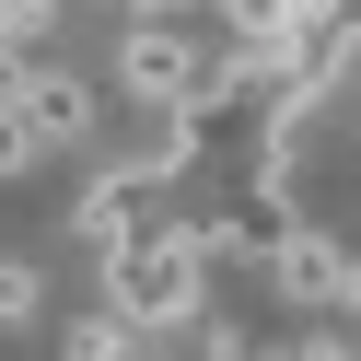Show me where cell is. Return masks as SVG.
<instances>
[{
  "label": "cell",
  "mask_w": 361,
  "mask_h": 361,
  "mask_svg": "<svg viewBox=\"0 0 361 361\" xmlns=\"http://www.w3.org/2000/svg\"><path fill=\"white\" fill-rule=\"evenodd\" d=\"M303 0H221V35H257V47H291Z\"/></svg>",
  "instance_id": "3"
},
{
  "label": "cell",
  "mask_w": 361,
  "mask_h": 361,
  "mask_svg": "<svg viewBox=\"0 0 361 361\" xmlns=\"http://www.w3.org/2000/svg\"><path fill=\"white\" fill-rule=\"evenodd\" d=\"M35 303H47V280H35V268H24V257H0V326H24V314H35Z\"/></svg>",
  "instance_id": "4"
},
{
  "label": "cell",
  "mask_w": 361,
  "mask_h": 361,
  "mask_svg": "<svg viewBox=\"0 0 361 361\" xmlns=\"http://www.w3.org/2000/svg\"><path fill=\"white\" fill-rule=\"evenodd\" d=\"M152 12H187V0H152Z\"/></svg>",
  "instance_id": "7"
},
{
  "label": "cell",
  "mask_w": 361,
  "mask_h": 361,
  "mask_svg": "<svg viewBox=\"0 0 361 361\" xmlns=\"http://www.w3.org/2000/svg\"><path fill=\"white\" fill-rule=\"evenodd\" d=\"M198 280H210V245H198V221H152V233L105 245V303L128 314V326H187L198 314Z\"/></svg>",
  "instance_id": "1"
},
{
  "label": "cell",
  "mask_w": 361,
  "mask_h": 361,
  "mask_svg": "<svg viewBox=\"0 0 361 361\" xmlns=\"http://www.w3.org/2000/svg\"><path fill=\"white\" fill-rule=\"evenodd\" d=\"M0 35H12V47H35V35H47V0H0Z\"/></svg>",
  "instance_id": "6"
},
{
  "label": "cell",
  "mask_w": 361,
  "mask_h": 361,
  "mask_svg": "<svg viewBox=\"0 0 361 361\" xmlns=\"http://www.w3.org/2000/svg\"><path fill=\"white\" fill-rule=\"evenodd\" d=\"M71 361H128V314H105V326L71 338Z\"/></svg>",
  "instance_id": "5"
},
{
  "label": "cell",
  "mask_w": 361,
  "mask_h": 361,
  "mask_svg": "<svg viewBox=\"0 0 361 361\" xmlns=\"http://www.w3.org/2000/svg\"><path fill=\"white\" fill-rule=\"evenodd\" d=\"M24 128H35V152L94 140V94H82L71 71H24Z\"/></svg>",
  "instance_id": "2"
}]
</instances>
